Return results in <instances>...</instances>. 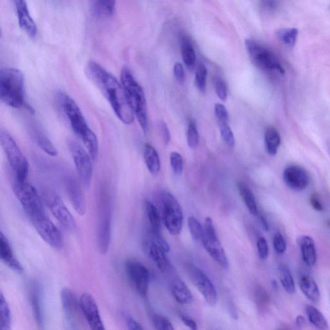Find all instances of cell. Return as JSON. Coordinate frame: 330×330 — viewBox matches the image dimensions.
Wrapping results in <instances>:
<instances>
[{
  "label": "cell",
  "mask_w": 330,
  "mask_h": 330,
  "mask_svg": "<svg viewBox=\"0 0 330 330\" xmlns=\"http://www.w3.org/2000/svg\"><path fill=\"white\" fill-rule=\"evenodd\" d=\"M85 73L88 78L108 100L115 114L122 123L126 125L133 123L135 115L126 99L121 83L95 61L88 62L86 66Z\"/></svg>",
  "instance_id": "obj_1"
},
{
  "label": "cell",
  "mask_w": 330,
  "mask_h": 330,
  "mask_svg": "<svg viewBox=\"0 0 330 330\" xmlns=\"http://www.w3.org/2000/svg\"><path fill=\"white\" fill-rule=\"evenodd\" d=\"M59 102L74 133L82 141L93 160L97 158L98 140L94 131L88 126L80 107L73 98L64 93L59 95Z\"/></svg>",
  "instance_id": "obj_2"
},
{
  "label": "cell",
  "mask_w": 330,
  "mask_h": 330,
  "mask_svg": "<svg viewBox=\"0 0 330 330\" xmlns=\"http://www.w3.org/2000/svg\"><path fill=\"white\" fill-rule=\"evenodd\" d=\"M0 99L12 108H30L25 104V78L20 71L14 68L0 71Z\"/></svg>",
  "instance_id": "obj_3"
},
{
  "label": "cell",
  "mask_w": 330,
  "mask_h": 330,
  "mask_svg": "<svg viewBox=\"0 0 330 330\" xmlns=\"http://www.w3.org/2000/svg\"><path fill=\"white\" fill-rule=\"evenodd\" d=\"M120 77L128 104L141 128L146 133L148 130V113L147 102L143 88L128 68L122 69Z\"/></svg>",
  "instance_id": "obj_4"
},
{
  "label": "cell",
  "mask_w": 330,
  "mask_h": 330,
  "mask_svg": "<svg viewBox=\"0 0 330 330\" xmlns=\"http://www.w3.org/2000/svg\"><path fill=\"white\" fill-rule=\"evenodd\" d=\"M0 140L7 158L15 175L14 181H25L27 180L29 168L27 159L21 152L13 137L6 131H1Z\"/></svg>",
  "instance_id": "obj_5"
},
{
  "label": "cell",
  "mask_w": 330,
  "mask_h": 330,
  "mask_svg": "<svg viewBox=\"0 0 330 330\" xmlns=\"http://www.w3.org/2000/svg\"><path fill=\"white\" fill-rule=\"evenodd\" d=\"M13 190L29 219L45 214L39 193L30 183L26 181H14Z\"/></svg>",
  "instance_id": "obj_6"
},
{
  "label": "cell",
  "mask_w": 330,
  "mask_h": 330,
  "mask_svg": "<svg viewBox=\"0 0 330 330\" xmlns=\"http://www.w3.org/2000/svg\"><path fill=\"white\" fill-rule=\"evenodd\" d=\"M245 45L251 59L258 68L264 71L277 72L282 75L285 73L278 59L267 48L250 39L246 40Z\"/></svg>",
  "instance_id": "obj_7"
},
{
  "label": "cell",
  "mask_w": 330,
  "mask_h": 330,
  "mask_svg": "<svg viewBox=\"0 0 330 330\" xmlns=\"http://www.w3.org/2000/svg\"><path fill=\"white\" fill-rule=\"evenodd\" d=\"M161 201L164 225L172 235H179L182 229L183 222L181 205L176 198L169 192L162 193Z\"/></svg>",
  "instance_id": "obj_8"
},
{
  "label": "cell",
  "mask_w": 330,
  "mask_h": 330,
  "mask_svg": "<svg viewBox=\"0 0 330 330\" xmlns=\"http://www.w3.org/2000/svg\"><path fill=\"white\" fill-rule=\"evenodd\" d=\"M44 199L55 218L64 229L74 233L76 229L75 219L59 195L52 191H46L44 193Z\"/></svg>",
  "instance_id": "obj_9"
},
{
  "label": "cell",
  "mask_w": 330,
  "mask_h": 330,
  "mask_svg": "<svg viewBox=\"0 0 330 330\" xmlns=\"http://www.w3.org/2000/svg\"><path fill=\"white\" fill-rule=\"evenodd\" d=\"M186 269L191 281L202 294L208 305L210 307L216 306L218 300L217 293L209 277L200 268L191 263L186 265Z\"/></svg>",
  "instance_id": "obj_10"
},
{
  "label": "cell",
  "mask_w": 330,
  "mask_h": 330,
  "mask_svg": "<svg viewBox=\"0 0 330 330\" xmlns=\"http://www.w3.org/2000/svg\"><path fill=\"white\" fill-rule=\"evenodd\" d=\"M30 220L38 234L48 245L56 250L63 248V241L60 232L46 214L33 217Z\"/></svg>",
  "instance_id": "obj_11"
},
{
  "label": "cell",
  "mask_w": 330,
  "mask_h": 330,
  "mask_svg": "<svg viewBox=\"0 0 330 330\" xmlns=\"http://www.w3.org/2000/svg\"><path fill=\"white\" fill-rule=\"evenodd\" d=\"M69 148L81 181L86 186H89L93 172L91 155L87 150L74 142L70 143Z\"/></svg>",
  "instance_id": "obj_12"
},
{
  "label": "cell",
  "mask_w": 330,
  "mask_h": 330,
  "mask_svg": "<svg viewBox=\"0 0 330 330\" xmlns=\"http://www.w3.org/2000/svg\"><path fill=\"white\" fill-rule=\"evenodd\" d=\"M112 214L108 202H103L99 208L97 242L100 252L105 254L108 251L111 239Z\"/></svg>",
  "instance_id": "obj_13"
},
{
  "label": "cell",
  "mask_w": 330,
  "mask_h": 330,
  "mask_svg": "<svg viewBox=\"0 0 330 330\" xmlns=\"http://www.w3.org/2000/svg\"><path fill=\"white\" fill-rule=\"evenodd\" d=\"M125 269L128 278L138 293L142 296L147 295L150 283V273L147 268L136 260H128Z\"/></svg>",
  "instance_id": "obj_14"
},
{
  "label": "cell",
  "mask_w": 330,
  "mask_h": 330,
  "mask_svg": "<svg viewBox=\"0 0 330 330\" xmlns=\"http://www.w3.org/2000/svg\"><path fill=\"white\" fill-rule=\"evenodd\" d=\"M61 300L68 323L71 329H78V325H80L81 322V315L83 316L80 300H78L75 294L69 288H63L61 290Z\"/></svg>",
  "instance_id": "obj_15"
},
{
  "label": "cell",
  "mask_w": 330,
  "mask_h": 330,
  "mask_svg": "<svg viewBox=\"0 0 330 330\" xmlns=\"http://www.w3.org/2000/svg\"><path fill=\"white\" fill-rule=\"evenodd\" d=\"M80 303L83 317L90 328L93 330L105 329L99 308L92 295L88 293L82 294L80 299Z\"/></svg>",
  "instance_id": "obj_16"
},
{
  "label": "cell",
  "mask_w": 330,
  "mask_h": 330,
  "mask_svg": "<svg viewBox=\"0 0 330 330\" xmlns=\"http://www.w3.org/2000/svg\"><path fill=\"white\" fill-rule=\"evenodd\" d=\"M283 180L289 188L295 191L305 190L309 184L307 172L298 165H291L283 172Z\"/></svg>",
  "instance_id": "obj_17"
},
{
  "label": "cell",
  "mask_w": 330,
  "mask_h": 330,
  "mask_svg": "<svg viewBox=\"0 0 330 330\" xmlns=\"http://www.w3.org/2000/svg\"><path fill=\"white\" fill-rule=\"evenodd\" d=\"M17 13L19 25L31 38L37 35V26L30 16L25 0H14Z\"/></svg>",
  "instance_id": "obj_18"
},
{
  "label": "cell",
  "mask_w": 330,
  "mask_h": 330,
  "mask_svg": "<svg viewBox=\"0 0 330 330\" xmlns=\"http://www.w3.org/2000/svg\"><path fill=\"white\" fill-rule=\"evenodd\" d=\"M299 285L301 290L308 300L313 304L320 301V291L316 282L307 270H301L299 275Z\"/></svg>",
  "instance_id": "obj_19"
},
{
  "label": "cell",
  "mask_w": 330,
  "mask_h": 330,
  "mask_svg": "<svg viewBox=\"0 0 330 330\" xmlns=\"http://www.w3.org/2000/svg\"><path fill=\"white\" fill-rule=\"evenodd\" d=\"M202 243L205 249L209 253L213 259L216 260L221 267L227 269L229 266L228 258L222 248L218 238H210L204 234Z\"/></svg>",
  "instance_id": "obj_20"
},
{
  "label": "cell",
  "mask_w": 330,
  "mask_h": 330,
  "mask_svg": "<svg viewBox=\"0 0 330 330\" xmlns=\"http://www.w3.org/2000/svg\"><path fill=\"white\" fill-rule=\"evenodd\" d=\"M298 245L305 265L308 267L315 266L317 262V255L313 239L308 236H301L298 239Z\"/></svg>",
  "instance_id": "obj_21"
},
{
  "label": "cell",
  "mask_w": 330,
  "mask_h": 330,
  "mask_svg": "<svg viewBox=\"0 0 330 330\" xmlns=\"http://www.w3.org/2000/svg\"><path fill=\"white\" fill-rule=\"evenodd\" d=\"M0 257L11 269L18 273H22L23 267L14 257L10 243L3 233L0 235Z\"/></svg>",
  "instance_id": "obj_22"
},
{
  "label": "cell",
  "mask_w": 330,
  "mask_h": 330,
  "mask_svg": "<svg viewBox=\"0 0 330 330\" xmlns=\"http://www.w3.org/2000/svg\"><path fill=\"white\" fill-rule=\"evenodd\" d=\"M171 290L174 299L181 305H190L193 302L192 293L181 279L174 280L172 284Z\"/></svg>",
  "instance_id": "obj_23"
},
{
  "label": "cell",
  "mask_w": 330,
  "mask_h": 330,
  "mask_svg": "<svg viewBox=\"0 0 330 330\" xmlns=\"http://www.w3.org/2000/svg\"><path fill=\"white\" fill-rule=\"evenodd\" d=\"M68 192L74 210L80 216H83L86 212V204L80 188L75 182L70 181L68 185Z\"/></svg>",
  "instance_id": "obj_24"
},
{
  "label": "cell",
  "mask_w": 330,
  "mask_h": 330,
  "mask_svg": "<svg viewBox=\"0 0 330 330\" xmlns=\"http://www.w3.org/2000/svg\"><path fill=\"white\" fill-rule=\"evenodd\" d=\"M181 50L184 63L189 70H192L196 62L195 52L192 41L186 36L181 39Z\"/></svg>",
  "instance_id": "obj_25"
},
{
  "label": "cell",
  "mask_w": 330,
  "mask_h": 330,
  "mask_svg": "<svg viewBox=\"0 0 330 330\" xmlns=\"http://www.w3.org/2000/svg\"><path fill=\"white\" fill-rule=\"evenodd\" d=\"M144 158L148 171L152 175H157L161 168V162H160L158 153L151 145H145Z\"/></svg>",
  "instance_id": "obj_26"
},
{
  "label": "cell",
  "mask_w": 330,
  "mask_h": 330,
  "mask_svg": "<svg viewBox=\"0 0 330 330\" xmlns=\"http://www.w3.org/2000/svg\"><path fill=\"white\" fill-rule=\"evenodd\" d=\"M238 188L239 194H240L249 212L253 216H257L258 214L257 203L252 191L251 190V189L248 187L246 184L243 182L238 183Z\"/></svg>",
  "instance_id": "obj_27"
},
{
  "label": "cell",
  "mask_w": 330,
  "mask_h": 330,
  "mask_svg": "<svg viewBox=\"0 0 330 330\" xmlns=\"http://www.w3.org/2000/svg\"><path fill=\"white\" fill-rule=\"evenodd\" d=\"M265 143L267 152L272 156L276 155L281 145V137L277 129L274 127L267 128L265 135Z\"/></svg>",
  "instance_id": "obj_28"
},
{
  "label": "cell",
  "mask_w": 330,
  "mask_h": 330,
  "mask_svg": "<svg viewBox=\"0 0 330 330\" xmlns=\"http://www.w3.org/2000/svg\"><path fill=\"white\" fill-rule=\"evenodd\" d=\"M165 253L166 252L157 243H153L150 245V257L162 273H164L169 267V261Z\"/></svg>",
  "instance_id": "obj_29"
},
{
  "label": "cell",
  "mask_w": 330,
  "mask_h": 330,
  "mask_svg": "<svg viewBox=\"0 0 330 330\" xmlns=\"http://www.w3.org/2000/svg\"><path fill=\"white\" fill-rule=\"evenodd\" d=\"M145 208L153 235L156 236L161 234V230H160L161 222H160L159 215L157 208L149 201H146Z\"/></svg>",
  "instance_id": "obj_30"
},
{
  "label": "cell",
  "mask_w": 330,
  "mask_h": 330,
  "mask_svg": "<svg viewBox=\"0 0 330 330\" xmlns=\"http://www.w3.org/2000/svg\"><path fill=\"white\" fill-rule=\"evenodd\" d=\"M279 276L280 282L286 292L290 295L295 293V282L291 275L290 270L286 265L282 264L279 267Z\"/></svg>",
  "instance_id": "obj_31"
},
{
  "label": "cell",
  "mask_w": 330,
  "mask_h": 330,
  "mask_svg": "<svg viewBox=\"0 0 330 330\" xmlns=\"http://www.w3.org/2000/svg\"><path fill=\"white\" fill-rule=\"evenodd\" d=\"M306 313H307L308 320L313 326L319 329L328 328V323H327L326 318L316 308L312 305H308L306 307Z\"/></svg>",
  "instance_id": "obj_32"
},
{
  "label": "cell",
  "mask_w": 330,
  "mask_h": 330,
  "mask_svg": "<svg viewBox=\"0 0 330 330\" xmlns=\"http://www.w3.org/2000/svg\"><path fill=\"white\" fill-rule=\"evenodd\" d=\"M30 302L36 321H37L38 326H42L44 319H43L42 310L41 308L40 291L37 285L32 286V288L31 289Z\"/></svg>",
  "instance_id": "obj_33"
},
{
  "label": "cell",
  "mask_w": 330,
  "mask_h": 330,
  "mask_svg": "<svg viewBox=\"0 0 330 330\" xmlns=\"http://www.w3.org/2000/svg\"><path fill=\"white\" fill-rule=\"evenodd\" d=\"M11 312L3 293L0 295V329L9 330L11 326Z\"/></svg>",
  "instance_id": "obj_34"
},
{
  "label": "cell",
  "mask_w": 330,
  "mask_h": 330,
  "mask_svg": "<svg viewBox=\"0 0 330 330\" xmlns=\"http://www.w3.org/2000/svg\"><path fill=\"white\" fill-rule=\"evenodd\" d=\"M277 37L280 40L289 47L295 46L296 38L298 36V30L296 28H281L277 30Z\"/></svg>",
  "instance_id": "obj_35"
},
{
  "label": "cell",
  "mask_w": 330,
  "mask_h": 330,
  "mask_svg": "<svg viewBox=\"0 0 330 330\" xmlns=\"http://www.w3.org/2000/svg\"><path fill=\"white\" fill-rule=\"evenodd\" d=\"M37 143L39 147L42 148L46 154L51 155L52 157H56L57 155V150L55 148L51 140H49L42 131H37Z\"/></svg>",
  "instance_id": "obj_36"
},
{
  "label": "cell",
  "mask_w": 330,
  "mask_h": 330,
  "mask_svg": "<svg viewBox=\"0 0 330 330\" xmlns=\"http://www.w3.org/2000/svg\"><path fill=\"white\" fill-rule=\"evenodd\" d=\"M189 230L193 239L195 241H201L205 234L204 227L202 225L197 219L194 217L191 216L188 219Z\"/></svg>",
  "instance_id": "obj_37"
},
{
  "label": "cell",
  "mask_w": 330,
  "mask_h": 330,
  "mask_svg": "<svg viewBox=\"0 0 330 330\" xmlns=\"http://www.w3.org/2000/svg\"><path fill=\"white\" fill-rule=\"evenodd\" d=\"M207 69L204 64H200L195 73V85L200 92L204 93L207 87Z\"/></svg>",
  "instance_id": "obj_38"
},
{
  "label": "cell",
  "mask_w": 330,
  "mask_h": 330,
  "mask_svg": "<svg viewBox=\"0 0 330 330\" xmlns=\"http://www.w3.org/2000/svg\"><path fill=\"white\" fill-rule=\"evenodd\" d=\"M187 142L190 148H195L197 147L200 143V136L198 133L197 126L194 121H191L188 124L187 130Z\"/></svg>",
  "instance_id": "obj_39"
},
{
  "label": "cell",
  "mask_w": 330,
  "mask_h": 330,
  "mask_svg": "<svg viewBox=\"0 0 330 330\" xmlns=\"http://www.w3.org/2000/svg\"><path fill=\"white\" fill-rule=\"evenodd\" d=\"M220 133L224 142L228 145L229 147H234L235 145V139H234L233 130L228 125V122L225 123H219Z\"/></svg>",
  "instance_id": "obj_40"
},
{
  "label": "cell",
  "mask_w": 330,
  "mask_h": 330,
  "mask_svg": "<svg viewBox=\"0 0 330 330\" xmlns=\"http://www.w3.org/2000/svg\"><path fill=\"white\" fill-rule=\"evenodd\" d=\"M255 301H256L258 308L260 310L266 309L270 305L269 294L261 287L257 288L256 293H255Z\"/></svg>",
  "instance_id": "obj_41"
},
{
  "label": "cell",
  "mask_w": 330,
  "mask_h": 330,
  "mask_svg": "<svg viewBox=\"0 0 330 330\" xmlns=\"http://www.w3.org/2000/svg\"><path fill=\"white\" fill-rule=\"evenodd\" d=\"M171 164L172 171L176 175L182 174L183 171V157L179 153L172 152L171 154Z\"/></svg>",
  "instance_id": "obj_42"
},
{
  "label": "cell",
  "mask_w": 330,
  "mask_h": 330,
  "mask_svg": "<svg viewBox=\"0 0 330 330\" xmlns=\"http://www.w3.org/2000/svg\"><path fill=\"white\" fill-rule=\"evenodd\" d=\"M97 6L102 13L112 16L116 7V0H96Z\"/></svg>",
  "instance_id": "obj_43"
},
{
  "label": "cell",
  "mask_w": 330,
  "mask_h": 330,
  "mask_svg": "<svg viewBox=\"0 0 330 330\" xmlns=\"http://www.w3.org/2000/svg\"><path fill=\"white\" fill-rule=\"evenodd\" d=\"M215 88L217 96L222 102L226 101L228 97V87H227L225 81L220 77L215 79Z\"/></svg>",
  "instance_id": "obj_44"
},
{
  "label": "cell",
  "mask_w": 330,
  "mask_h": 330,
  "mask_svg": "<svg viewBox=\"0 0 330 330\" xmlns=\"http://www.w3.org/2000/svg\"><path fill=\"white\" fill-rule=\"evenodd\" d=\"M155 328L158 330H174L173 325L167 318L156 315L153 318Z\"/></svg>",
  "instance_id": "obj_45"
},
{
  "label": "cell",
  "mask_w": 330,
  "mask_h": 330,
  "mask_svg": "<svg viewBox=\"0 0 330 330\" xmlns=\"http://www.w3.org/2000/svg\"><path fill=\"white\" fill-rule=\"evenodd\" d=\"M273 245L275 250L279 254H283L286 252L287 243L286 239L280 233L275 234L273 239Z\"/></svg>",
  "instance_id": "obj_46"
},
{
  "label": "cell",
  "mask_w": 330,
  "mask_h": 330,
  "mask_svg": "<svg viewBox=\"0 0 330 330\" xmlns=\"http://www.w3.org/2000/svg\"><path fill=\"white\" fill-rule=\"evenodd\" d=\"M215 116L219 123H225L228 121V112L226 107L221 104L215 105Z\"/></svg>",
  "instance_id": "obj_47"
},
{
  "label": "cell",
  "mask_w": 330,
  "mask_h": 330,
  "mask_svg": "<svg viewBox=\"0 0 330 330\" xmlns=\"http://www.w3.org/2000/svg\"><path fill=\"white\" fill-rule=\"evenodd\" d=\"M258 254L260 259L266 260L269 257V248L267 241L264 238H259L257 241Z\"/></svg>",
  "instance_id": "obj_48"
},
{
  "label": "cell",
  "mask_w": 330,
  "mask_h": 330,
  "mask_svg": "<svg viewBox=\"0 0 330 330\" xmlns=\"http://www.w3.org/2000/svg\"><path fill=\"white\" fill-rule=\"evenodd\" d=\"M204 229L205 235L209 237V238H216L218 237L217 235L216 229L214 228L211 217H208L205 219Z\"/></svg>",
  "instance_id": "obj_49"
},
{
  "label": "cell",
  "mask_w": 330,
  "mask_h": 330,
  "mask_svg": "<svg viewBox=\"0 0 330 330\" xmlns=\"http://www.w3.org/2000/svg\"><path fill=\"white\" fill-rule=\"evenodd\" d=\"M123 316L125 317L126 326L129 329L139 330L143 329V327L138 322L134 319L130 315L123 313Z\"/></svg>",
  "instance_id": "obj_50"
},
{
  "label": "cell",
  "mask_w": 330,
  "mask_h": 330,
  "mask_svg": "<svg viewBox=\"0 0 330 330\" xmlns=\"http://www.w3.org/2000/svg\"><path fill=\"white\" fill-rule=\"evenodd\" d=\"M160 133H161L162 140L165 144H169L170 141H171V136L170 133L169 129L166 123L163 121H161L159 124Z\"/></svg>",
  "instance_id": "obj_51"
},
{
  "label": "cell",
  "mask_w": 330,
  "mask_h": 330,
  "mask_svg": "<svg viewBox=\"0 0 330 330\" xmlns=\"http://www.w3.org/2000/svg\"><path fill=\"white\" fill-rule=\"evenodd\" d=\"M174 74L177 80L179 82H183L185 80V71H184L182 64L178 62L174 64Z\"/></svg>",
  "instance_id": "obj_52"
},
{
  "label": "cell",
  "mask_w": 330,
  "mask_h": 330,
  "mask_svg": "<svg viewBox=\"0 0 330 330\" xmlns=\"http://www.w3.org/2000/svg\"><path fill=\"white\" fill-rule=\"evenodd\" d=\"M310 202L313 209L317 210L318 212H321L323 210V206H322V203H320L319 198L316 195L313 194L311 195Z\"/></svg>",
  "instance_id": "obj_53"
},
{
  "label": "cell",
  "mask_w": 330,
  "mask_h": 330,
  "mask_svg": "<svg viewBox=\"0 0 330 330\" xmlns=\"http://www.w3.org/2000/svg\"><path fill=\"white\" fill-rule=\"evenodd\" d=\"M154 236L155 238V241H156V243H157L165 252H169L170 246L169 243L167 242V241L165 240L163 237L161 236V234H159V235Z\"/></svg>",
  "instance_id": "obj_54"
},
{
  "label": "cell",
  "mask_w": 330,
  "mask_h": 330,
  "mask_svg": "<svg viewBox=\"0 0 330 330\" xmlns=\"http://www.w3.org/2000/svg\"><path fill=\"white\" fill-rule=\"evenodd\" d=\"M181 320H182L183 323L185 324L186 326L188 327L189 328L192 330H196L197 329V324L196 323L195 320L185 316L181 317Z\"/></svg>",
  "instance_id": "obj_55"
},
{
  "label": "cell",
  "mask_w": 330,
  "mask_h": 330,
  "mask_svg": "<svg viewBox=\"0 0 330 330\" xmlns=\"http://www.w3.org/2000/svg\"><path fill=\"white\" fill-rule=\"evenodd\" d=\"M262 1L264 6L270 10H273L276 8V0H262Z\"/></svg>",
  "instance_id": "obj_56"
},
{
  "label": "cell",
  "mask_w": 330,
  "mask_h": 330,
  "mask_svg": "<svg viewBox=\"0 0 330 330\" xmlns=\"http://www.w3.org/2000/svg\"><path fill=\"white\" fill-rule=\"evenodd\" d=\"M259 220L260 224H261L262 228L265 231L269 230V224L268 223L267 220L265 217L262 214L259 215Z\"/></svg>",
  "instance_id": "obj_57"
},
{
  "label": "cell",
  "mask_w": 330,
  "mask_h": 330,
  "mask_svg": "<svg viewBox=\"0 0 330 330\" xmlns=\"http://www.w3.org/2000/svg\"><path fill=\"white\" fill-rule=\"evenodd\" d=\"M295 321L296 324L298 325V326L301 327V328L305 327L306 325L307 324V320H306L305 318L302 316V315H298V316L296 317Z\"/></svg>",
  "instance_id": "obj_58"
},
{
  "label": "cell",
  "mask_w": 330,
  "mask_h": 330,
  "mask_svg": "<svg viewBox=\"0 0 330 330\" xmlns=\"http://www.w3.org/2000/svg\"><path fill=\"white\" fill-rule=\"evenodd\" d=\"M272 286L273 287V288L274 290H277V288H278V284H277V281L276 280H272Z\"/></svg>",
  "instance_id": "obj_59"
},
{
  "label": "cell",
  "mask_w": 330,
  "mask_h": 330,
  "mask_svg": "<svg viewBox=\"0 0 330 330\" xmlns=\"http://www.w3.org/2000/svg\"><path fill=\"white\" fill-rule=\"evenodd\" d=\"M328 148H329V152H330V143H329V144L328 145Z\"/></svg>",
  "instance_id": "obj_60"
}]
</instances>
